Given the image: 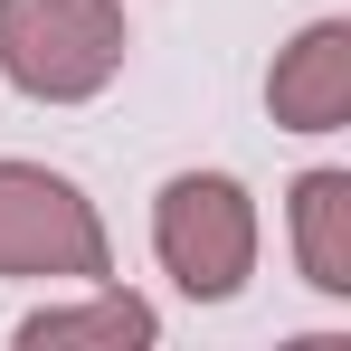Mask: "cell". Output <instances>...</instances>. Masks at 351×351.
I'll return each instance as SVG.
<instances>
[{"label":"cell","mask_w":351,"mask_h":351,"mask_svg":"<svg viewBox=\"0 0 351 351\" xmlns=\"http://www.w3.org/2000/svg\"><path fill=\"white\" fill-rule=\"evenodd\" d=\"M123 0H0V76L38 105H86L123 76Z\"/></svg>","instance_id":"cell-1"},{"label":"cell","mask_w":351,"mask_h":351,"mask_svg":"<svg viewBox=\"0 0 351 351\" xmlns=\"http://www.w3.org/2000/svg\"><path fill=\"white\" fill-rule=\"evenodd\" d=\"M0 276L10 285H105L114 276L105 219L66 171L0 162Z\"/></svg>","instance_id":"cell-2"},{"label":"cell","mask_w":351,"mask_h":351,"mask_svg":"<svg viewBox=\"0 0 351 351\" xmlns=\"http://www.w3.org/2000/svg\"><path fill=\"white\" fill-rule=\"evenodd\" d=\"M152 256L190 304H228L256 276V199L228 171H180L152 199Z\"/></svg>","instance_id":"cell-3"},{"label":"cell","mask_w":351,"mask_h":351,"mask_svg":"<svg viewBox=\"0 0 351 351\" xmlns=\"http://www.w3.org/2000/svg\"><path fill=\"white\" fill-rule=\"evenodd\" d=\"M266 105L285 133H342L351 123V19H313L294 38L266 76Z\"/></svg>","instance_id":"cell-4"},{"label":"cell","mask_w":351,"mask_h":351,"mask_svg":"<svg viewBox=\"0 0 351 351\" xmlns=\"http://www.w3.org/2000/svg\"><path fill=\"white\" fill-rule=\"evenodd\" d=\"M162 332V313L143 294L95 285V304H66V313H29L19 323V351H143Z\"/></svg>","instance_id":"cell-5"},{"label":"cell","mask_w":351,"mask_h":351,"mask_svg":"<svg viewBox=\"0 0 351 351\" xmlns=\"http://www.w3.org/2000/svg\"><path fill=\"white\" fill-rule=\"evenodd\" d=\"M294 256L313 294H351V171L294 180Z\"/></svg>","instance_id":"cell-6"}]
</instances>
